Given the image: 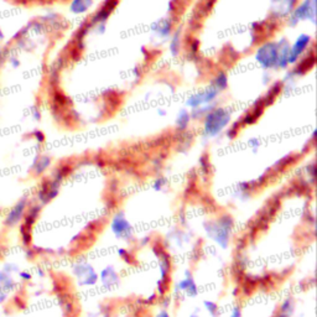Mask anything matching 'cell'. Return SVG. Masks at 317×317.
<instances>
[{"label":"cell","mask_w":317,"mask_h":317,"mask_svg":"<svg viewBox=\"0 0 317 317\" xmlns=\"http://www.w3.org/2000/svg\"><path fill=\"white\" fill-rule=\"evenodd\" d=\"M225 87H227V77L224 73H219L214 79V88L217 90H223Z\"/></svg>","instance_id":"5"},{"label":"cell","mask_w":317,"mask_h":317,"mask_svg":"<svg viewBox=\"0 0 317 317\" xmlns=\"http://www.w3.org/2000/svg\"><path fill=\"white\" fill-rule=\"evenodd\" d=\"M190 122V116L186 110H181V113L178 114V118H177V125L180 129H185L187 127Z\"/></svg>","instance_id":"6"},{"label":"cell","mask_w":317,"mask_h":317,"mask_svg":"<svg viewBox=\"0 0 317 317\" xmlns=\"http://www.w3.org/2000/svg\"><path fill=\"white\" fill-rule=\"evenodd\" d=\"M230 120V116L225 110L223 109H214L207 114L206 122H205V131L207 135H216L218 131L222 130V128L225 127V124Z\"/></svg>","instance_id":"1"},{"label":"cell","mask_w":317,"mask_h":317,"mask_svg":"<svg viewBox=\"0 0 317 317\" xmlns=\"http://www.w3.org/2000/svg\"><path fill=\"white\" fill-rule=\"evenodd\" d=\"M258 61L260 64L265 69H270V67L278 66L279 60V45H274V43H268L264 48L259 50L257 55Z\"/></svg>","instance_id":"2"},{"label":"cell","mask_w":317,"mask_h":317,"mask_svg":"<svg viewBox=\"0 0 317 317\" xmlns=\"http://www.w3.org/2000/svg\"><path fill=\"white\" fill-rule=\"evenodd\" d=\"M309 43V37L302 35V36L299 37V40L296 41L295 46H293L292 50H290V55H289V62H293L295 60H298V57L302 54L305 48Z\"/></svg>","instance_id":"4"},{"label":"cell","mask_w":317,"mask_h":317,"mask_svg":"<svg viewBox=\"0 0 317 317\" xmlns=\"http://www.w3.org/2000/svg\"><path fill=\"white\" fill-rule=\"evenodd\" d=\"M217 95H218V90H217L214 87H212V88H210V89H206L205 92L198 93V95L191 97L189 101H187V104H189L190 107L195 108L196 109L198 105L208 103V102L213 101V99L216 98Z\"/></svg>","instance_id":"3"}]
</instances>
